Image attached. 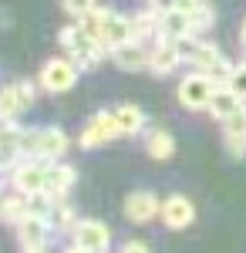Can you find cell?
Wrapping results in <instances>:
<instances>
[{
  "mask_svg": "<svg viewBox=\"0 0 246 253\" xmlns=\"http://www.w3.org/2000/svg\"><path fill=\"white\" fill-rule=\"evenodd\" d=\"M216 84L219 81L212 78V75H206V71H189V75H182V81H179L175 98H179V105L186 112H209V101L216 95Z\"/></svg>",
  "mask_w": 246,
  "mask_h": 253,
  "instance_id": "obj_4",
  "label": "cell"
},
{
  "mask_svg": "<svg viewBox=\"0 0 246 253\" xmlns=\"http://www.w3.org/2000/svg\"><path fill=\"white\" fill-rule=\"evenodd\" d=\"M47 223H51L54 233H75L78 216H75V210H71L64 199H54V206H51V213H47Z\"/></svg>",
  "mask_w": 246,
  "mask_h": 253,
  "instance_id": "obj_23",
  "label": "cell"
},
{
  "mask_svg": "<svg viewBox=\"0 0 246 253\" xmlns=\"http://www.w3.org/2000/svg\"><path fill=\"white\" fill-rule=\"evenodd\" d=\"M243 44H246V20H243Z\"/></svg>",
  "mask_w": 246,
  "mask_h": 253,
  "instance_id": "obj_32",
  "label": "cell"
},
{
  "mask_svg": "<svg viewBox=\"0 0 246 253\" xmlns=\"http://www.w3.org/2000/svg\"><path fill=\"white\" fill-rule=\"evenodd\" d=\"M44 182H47V162L44 159H20L10 169V189H17L24 196L44 193Z\"/></svg>",
  "mask_w": 246,
  "mask_h": 253,
  "instance_id": "obj_8",
  "label": "cell"
},
{
  "mask_svg": "<svg viewBox=\"0 0 246 253\" xmlns=\"http://www.w3.org/2000/svg\"><path fill=\"white\" fill-rule=\"evenodd\" d=\"M243 64H246V51H243Z\"/></svg>",
  "mask_w": 246,
  "mask_h": 253,
  "instance_id": "obj_33",
  "label": "cell"
},
{
  "mask_svg": "<svg viewBox=\"0 0 246 253\" xmlns=\"http://www.w3.org/2000/svg\"><path fill=\"white\" fill-rule=\"evenodd\" d=\"M122 213L128 223H152L155 216L162 213V199L152 193V189H135V193L125 196V206H122Z\"/></svg>",
  "mask_w": 246,
  "mask_h": 253,
  "instance_id": "obj_11",
  "label": "cell"
},
{
  "mask_svg": "<svg viewBox=\"0 0 246 253\" xmlns=\"http://www.w3.org/2000/svg\"><path fill=\"white\" fill-rule=\"evenodd\" d=\"M57 44L68 51V58L75 61L81 71H95L98 64H101V58L108 54L101 44H95V41H88L81 31H78V24L71 20V24H64L61 31H57Z\"/></svg>",
  "mask_w": 246,
  "mask_h": 253,
  "instance_id": "obj_3",
  "label": "cell"
},
{
  "mask_svg": "<svg viewBox=\"0 0 246 253\" xmlns=\"http://www.w3.org/2000/svg\"><path fill=\"white\" fill-rule=\"evenodd\" d=\"M71 243H78L81 250H88V253H108V247H112V230L101 219H78L75 233H71Z\"/></svg>",
  "mask_w": 246,
  "mask_h": 253,
  "instance_id": "obj_9",
  "label": "cell"
},
{
  "mask_svg": "<svg viewBox=\"0 0 246 253\" xmlns=\"http://www.w3.org/2000/svg\"><path fill=\"white\" fill-rule=\"evenodd\" d=\"M182 61L186 58H182V51H179L175 41H155V44L149 47V75H155V78H169Z\"/></svg>",
  "mask_w": 246,
  "mask_h": 253,
  "instance_id": "obj_12",
  "label": "cell"
},
{
  "mask_svg": "<svg viewBox=\"0 0 246 253\" xmlns=\"http://www.w3.org/2000/svg\"><path fill=\"white\" fill-rule=\"evenodd\" d=\"M179 51H182V58L192 64V71H206V75H212L219 84H223V81L229 78V71L236 68V64H229L226 54H223L212 41H203L199 34L179 41Z\"/></svg>",
  "mask_w": 246,
  "mask_h": 253,
  "instance_id": "obj_1",
  "label": "cell"
},
{
  "mask_svg": "<svg viewBox=\"0 0 246 253\" xmlns=\"http://www.w3.org/2000/svg\"><path fill=\"white\" fill-rule=\"evenodd\" d=\"M118 118L115 112H95V115L88 118V125L81 128V135H78V145L81 149H101V145H108L112 138H118Z\"/></svg>",
  "mask_w": 246,
  "mask_h": 253,
  "instance_id": "obj_7",
  "label": "cell"
},
{
  "mask_svg": "<svg viewBox=\"0 0 246 253\" xmlns=\"http://www.w3.org/2000/svg\"><path fill=\"white\" fill-rule=\"evenodd\" d=\"M24 159V128L17 122H0V169H14Z\"/></svg>",
  "mask_w": 246,
  "mask_h": 253,
  "instance_id": "obj_13",
  "label": "cell"
},
{
  "mask_svg": "<svg viewBox=\"0 0 246 253\" xmlns=\"http://www.w3.org/2000/svg\"><path fill=\"white\" fill-rule=\"evenodd\" d=\"M31 216V206H27V196L24 193H0V219L3 223H10V226H17L20 219H27Z\"/></svg>",
  "mask_w": 246,
  "mask_h": 253,
  "instance_id": "obj_20",
  "label": "cell"
},
{
  "mask_svg": "<svg viewBox=\"0 0 246 253\" xmlns=\"http://www.w3.org/2000/svg\"><path fill=\"white\" fill-rule=\"evenodd\" d=\"M71 145L68 132L61 125H41V128H24V159H44V162H57L64 159Z\"/></svg>",
  "mask_w": 246,
  "mask_h": 253,
  "instance_id": "obj_2",
  "label": "cell"
},
{
  "mask_svg": "<svg viewBox=\"0 0 246 253\" xmlns=\"http://www.w3.org/2000/svg\"><path fill=\"white\" fill-rule=\"evenodd\" d=\"M162 223L165 230H189L196 223V203H192L186 193H172L162 199Z\"/></svg>",
  "mask_w": 246,
  "mask_h": 253,
  "instance_id": "obj_10",
  "label": "cell"
},
{
  "mask_svg": "<svg viewBox=\"0 0 246 253\" xmlns=\"http://www.w3.org/2000/svg\"><path fill=\"white\" fill-rule=\"evenodd\" d=\"M112 112H115V118H118V132H122V135H138V132L145 128V112H142L138 105H132V101L118 105Z\"/></svg>",
  "mask_w": 246,
  "mask_h": 253,
  "instance_id": "obj_21",
  "label": "cell"
},
{
  "mask_svg": "<svg viewBox=\"0 0 246 253\" xmlns=\"http://www.w3.org/2000/svg\"><path fill=\"white\" fill-rule=\"evenodd\" d=\"M243 108L246 105L229 91L226 84H216V95H212V101H209V115L216 118V122H226V118H233L236 112H243Z\"/></svg>",
  "mask_w": 246,
  "mask_h": 253,
  "instance_id": "obj_19",
  "label": "cell"
},
{
  "mask_svg": "<svg viewBox=\"0 0 246 253\" xmlns=\"http://www.w3.org/2000/svg\"><path fill=\"white\" fill-rule=\"evenodd\" d=\"M98 7V0H61V10L68 14V17H84V14H91Z\"/></svg>",
  "mask_w": 246,
  "mask_h": 253,
  "instance_id": "obj_26",
  "label": "cell"
},
{
  "mask_svg": "<svg viewBox=\"0 0 246 253\" xmlns=\"http://www.w3.org/2000/svg\"><path fill=\"white\" fill-rule=\"evenodd\" d=\"M78 68L71 58H47L41 64V75H38V84L41 91H47V95H64V91H71L78 84Z\"/></svg>",
  "mask_w": 246,
  "mask_h": 253,
  "instance_id": "obj_5",
  "label": "cell"
},
{
  "mask_svg": "<svg viewBox=\"0 0 246 253\" xmlns=\"http://www.w3.org/2000/svg\"><path fill=\"white\" fill-rule=\"evenodd\" d=\"M17 84V98H20V105H24V112L34 105V98H38V84L34 81H27V78H20V81H14Z\"/></svg>",
  "mask_w": 246,
  "mask_h": 253,
  "instance_id": "obj_28",
  "label": "cell"
},
{
  "mask_svg": "<svg viewBox=\"0 0 246 253\" xmlns=\"http://www.w3.org/2000/svg\"><path fill=\"white\" fill-rule=\"evenodd\" d=\"M145 152H149V159H155V162L172 159L175 156V138H172V132H165V128L149 132V138H145Z\"/></svg>",
  "mask_w": 246,
  "mask_h": 253,
  "instance_id": "obj_22",
  "label": "cell"
},
{
  "mask_svg": "<svg viewBox=\"0 0 246 253\" xmlns=\"http://www.w3.org/2000/svg\"><path fill=\"white\" fill-rule=\"evenodd\" d=\"M98 41H101V47H105L108 54H112L115 47L135 41L132 17L118 14V10H112V7H98Z\"/></svg>",
  "mask_w": 246,
  "mask_h": 253,
  "instance_id": "obj_6",
  "label": "cell"
},
{
  "mask_svg": "<svg viewBox=\"0 0 246 253\" xmlns=\"http://www.w3.org/2000/svg\"><path fill=\"white\" fill-rule=\"evenodd\" d=\"M118 253H152V247L145 243V240H125Z\"/></svg>",
  "mask_w": 246,
  "mask_h": 253,
  "instance_id": "obj_29",
  "label": "cell"
},
{
  "mask_svg": "<svg viewBox=\"0 0 246 253\" xmlns=\"http://www.w3.org/2000/svg\"><path fill=\"white\" fill-rule=\"evenodd\" d=\"M108 58H112V64L122 68V71H149V47H145L142 41H128V44L115 47Z\"/></svg>",
  "mask_w": 246,
  "mask_h": 253,
  "instance_id": "obj_16",
  "label": "cell"
},
{
  "mask_svg": "<svg viewBox=\"0 0 246 253\" xmlns=\"http://www.w3.org/2000/svg\"><path fill=\"white\" fill-rule=\"evenodd\" d=\"M223 145H226V152L233 159L246 156V108L223 122Z\"/></svg>",
  "mask_w": 246,
  "mask_h": 253,
  "instance_id": "obj_18",
  "label": "cell"
},
{
  "mask_svg": "<svg viewBox=\"0 0 246 253\" xmlns=\"http://www.w3.org/2000/svg\"><path fill=\"white\" fill-rule=\"evenodd\" d=\"M186 38H196V31H192V17L189 14H182V10H162V17H159V38L155 41H186Z\"/></svg>",
  "mask_w": 246,
  "mask_h": 253,
  "instance_id": "obj_14",
  "label": "cell"
},
{
  "mask_svg": "<svg viewBox=\"0 0 246 253\" xmlns=\"http://www.w3.org/2000/svg\"><path fill=\"white\" fill-rule=\"evenodd\" d=\"M223 84H226L229 91H233V95H236V98L246 105V64H243V61H240L233 71H229V78L223 81Z\"/></svg>",
  "mask_w": 246,
  "mask_h": 253,
  "instance_id": "obj_25",
  "label": "cell"
},
{
  "mask_svg": "<svg viewBox=\"0 0 246 253\" xmlns=\"http://www.w3.org/2000/svg\"><path fill=\"white\" fill-rule=\"evenodd\" d=\"M20 112H24V105L17 98V84L10 81V84L0 88V122H17Z\"/></svg>",
  "mask_w": 246,
  "mask_h": 253,
  "instance_id": "obj_24",
  "label": "cell"
},
{
  "mask_svg": "<svg viewBox=\"0 0 246 253\" xmlns=\"http://www.w3.org/2000/svg\"><path fill=\"white\" fill-rule=\"evenodd\" d=\"M78 182V172L75 166H68V162H47V182H44V193L51 196V199H64V196L75 189Z\"/></svg>",
  "mask_w": 246,
  "mask_h": 253,
  "instance_id": "obj_15",
  "label": "cell"
},
{
  "mask_svg": "<svg viewBox=\"0 0 246 253\" xmlns=\"http://www.w3.org/2000/svg\"><path fill=\"white\" fill-rule=\"evenodd\" d=\"M64 253H88V250H81L78 243H71V247H64Z\"/></svg>",
  "mask_w": 246,
  "mask_h": 253,
  "instance_id": "obj_30",
  "label": "cell"
},
{
  "mask_svg": "<svg viewBox=\"0 0 246 253\" xmlns=\"http://www.w3.org/2000/svg\"><path fill=\"white\" fill-rule=\"evenodd\" d=\"M20 253H44V247H24Z\"/></svg>",
  "mask_w": 246,
  "mask_h": 253,
  "instance_id": "obj_31",
  "label": "cell"
},
{
  "mask_svg": "<svg viewBox=\"0 0 246 253\" xmlns=\"http://www.w3.org/2000/svg\"><path fill=\"white\" fill-rule=\"evenodd\" d=\"M17 240H20V250L24 247H47V240H51V223H47V216H27V219H20L17 226Z\"/></svg>",
  "mask_w": 246,
  "mask_h": 253,
  "instance_id": "obj_17",
  "label": "cell"
},
{
  "mask_svg": "<svg viewBox=\"0 0 246 253\" xmlns=\"http://www.w3.org/2000/svg\"><path fill=\"white\" fill-rule=\"evenodd\" d=\"M212 24H216V10H209V3H203V7L192 14V31H196V34H203V31L212 27Z\"/></svg>",
  "mask_w": 246,
  "mask_h": 253,
  "instance_id": "obj_27",
  "label": "cell"
}]
</instances>
